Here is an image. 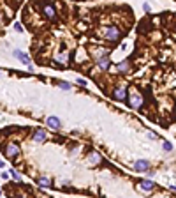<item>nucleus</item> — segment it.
I'll list each match as a JSON object with an SVG mask.
<instances>
[{"instance_id":"nucleus-1","label":"nucleus","mask_w":176,"mask_h":198,"mask_svg":"<svg viewBox=\"0 0 176 198\" xmlns=\"http://www.w3.org/2000/svg\"><path fill=\"white\" fill-rule=\"evenodd\" d=\"M122 37V32L118 27H108L104 30V39L109 41V43H118V39Z\"/></svg>"},{"instance_id":"nucleus-2","label":"nucleus","mask_w":176,"mask_h":198,"mask_svg":"<svg viewBox=\"0 0 176 198\" xmlns=\"http://www.w3.org/2000/svg\"><path fill=\"white\" fill-rule=\"evenodd\" d=\"M127 101H129L130 108H141L143 106V97H141V94H137V92H132L130 96H127Z\"/></svg>"},{"instance_id":"nucleus-3","label":"nucleus","mask_w":176,"mask_h":198,"mask_svg":"<svg viewBox=\"0 0 176 198\" xmlns=\"http://www.w3.org/2000/svg\"><path fill=\"white\" fill-rule=\"evenodd\" d=\"M2 150L5 152V156H9V158H18V154H21L19 147H18V145H14V143L5 145V147H2Z\"/></svg>"},{"instance_id":"nucleus-4","label":"nucleus","mask_w":176,"mask_h":198,"mask_svg":"<svg viewBox=\"0 0 176 198\" xmlns=\"http://www.w3.org/2000/svg\"><path fill=\"white\" fill-rule=\"evenodd\" d=\"M43 13H44V16L48 18V19H56V11H55V7L51 5V4H44L43 5Z\"/></svg>"},{"instance_id":"nucleus-5","label":"nucleus","mask_w":176,"mask_h":198,"mask_svg":"<svg viewBox=\"0 0 176 198\" xmlns=\"http://www.w3.org/2000/svg\"><path fill=\"white\" fill-rule=\"evenodd\" d=\"M113 99H115V101L127 99V90H125V87H118V89L113 90Z\"/></svg>"},{"instance_id":"nucleus-6","label":"nucleus","mask_w":176,"mask_h":198,"mask_svg":"<svg viewBox=\"0 0 176 198\" xmlns=\"http://www.w3.org/2000/svg\"><path fill=\"white\" fill-rule=\"evenodd\" d=\"M46 131L44 129H35L34 131V142H37V143H43V142H46Z\"/></svg>"},{"instance_id":"nucleus-7","label":"nucleus","mask_w":176,"mask_h":198,"mask_svg":"<svg viewBox=\"0 0 176 198\" xmlns=\"http://www.w3.org/2000/svg\"><path fill=\"white\" fill-rule=\"evenodd\" d=\"M148 161H144V159H139V161H136L134 163V170L136 172H146L148 170Z\"/></svg>"},{"instance_id":"nucleus-8","label":"nucleus","mask_w":176,"mask_h":198,"mask_svg":"<svg viewBox=\"0 0 176 198\" xmlns=\"http://www.w3.org/2000/svg\"><path fill=\"white\" fill-rule=\"evenodd\" d=\"M92 55H94V58H95V60H100V58L108 57V50H106V48H97Z\"/></svg>"},{"instance_id":"nucleus-9","label":"nucleus","mask_w":176,"mask_h":198,"mask_svg":"<svg viewBox=\"0 0 176 198\" xmlns=\"http://www.w3.org/2000/svg\"><path fill=\"white\" fill-rule=\"evenodd\" d=\"M48 126L49 128H53V129H60L62 128V124H60V119H56V117H48Z\"/></svg>"},{"instance_id":"nucleus-10","label":"nucleus","mask_w":176,"mask_h":198,"mask_svg":"<svg viewBox=\"0 0 176 198\" xmlns=\"http://www.w3.org/2000/svg\"><path fill=\"white\" fill-rule=\"evenodd\" d=\"M53 60L58 62V64H67V62H69V55L67 53H56V55H53Z\"/></svg>"},{"instance_id":"nucleus-11","label":"nucleus","mask_w":176,"mask_h":198,"mask_svg":"<svg viewBox=\"0 0 176 198\" xmlns=\"http://www.w3.org/2000/svg\"><path fill=\"white\" fill-rule=\"evenodd\" d=\"M141 189H144V191H153L155 189V182H151V181H141Z\"/></svg>"},{"instance_id":"nucleus-12","label":"nucleus","mask_w":176,"mask_h":198,"mask_svg":"<svg viewBox=\"0 0 176 198\" xmlns=\"http://www.w3.org/2000/svg\"><path fill=\"white\" fill-rule=\"evenodd\" d=\"M100 159H102L100 154H97V152H90V154H88V161H90L92 164H99Z\"/></svg>"},{"instance_id":"nucleus-13","label":"nucleus","mask_w":176,"mask_h":198,"mask_svg":"<svg viewBox=\"0 0 176 198\" xmlns=\"http://www.w3.org/2000/svg\"><path fill=\"white\" fill-rule=\"evenodd\" d=\"M14 55H16V58H18V60H21L25 66H28V64H30V58H28L25 53H21V51H18V50H16V51H14Z\"/></svg>"},{"instance_id":"nucleus-14","label":"nucleus","mask_w":176,"mask_h":198,"mask_svg":"<svg viewBox=\"0 0 176 198\" xmlns=\"http://www.w3.org/2000/svg\"><path fill=\"white\" fill-rule=\"evenodd\" d=\"M97 64H99V67H100L102 71H106V69L109 67V60H108V57H104V58H100V60H97Z\"/></svg>"},{"instance_id":"nucleus-15","label":"nucleus","mask_w":176,"mask_h":198,"mask_svg":"<svg viewBox=\"0 0 176 198\" xmlns=\"http://www.w3.org/2000/svg\"><path fill=\"white\" fill-rule=\"evenodd\" d=\"M129 66H130V62H129V60H123L122 64H118V71H120V72H127V71H129Z\"/></svg>"},{"instance_id":"nucleus-16","label":"nucleus","mask_w":176,"mask_h":198,"mask_svg":"<svg viewBox=\"0 0 176 198\" xmlns=\"http://www.w3.org/2000/svg\"><path fill=\"white\" fill-rule=\"evenodd\" d=\"M37 184H39L41 187H49V186H51V182H49L48 179H39V182H37Z\"/></svg>"},{"instance_id":"nucleus-17","label":"nucleus","mask_w":176,"mask_h":198,"mask_svg":"<svg viewBox=\"0 0 176 198\" xmlns=\"http://www.w3.org/2000/svg\"><path fill=\"white\" fill-rule=\"evenodd\" d=\"M164 150L171 152V150H173V143H169V142H164Z\"/></svg>"},{"instance_id":"nucleus-18","label":"nucleus","mask_w":176,"mask_h":198,"mask_svg":"<svg viewBox=\"0 0 176 198\" xmlns=\"http://www.w3.org/2000/svg\"><path fill=\"white\" fill-rule=\"evenodd\" d=\"M143 9H144L146 13H150V11H151V5H150L148 2H144V4H143Z\"/></svg>"},{"instance_id":"nucleus-19","label":"nucleus","mask_w":176,"mask_h":198,"mask_svg":"<svg viewBox=\"0 0 176 198\" xmlns=\"http://www.w3.org/2000/svg\"><path fill=\"white\" fill-rule=\"evenodd\" d=\"M14 30H16V32H23V27H21V23H16V25H14Z\"/></svg>"},{"instance_id":"nucleus-20","label":"nucleus","mask_w":176,"mask_h":198,"mask_svg":"<svg viewBox=\"0 0 176 198\" xmlns=\"http://www.w3.org/2000/svg\"><path fill=\"white\" fill-rule=\"evenodd\" d=\"M78 83H79L81 87H86V85H88V83H86V80H83V78H79V80H78Z\"/></svg>"},{"instance_id":"nucleus-21","label":"nucleus","mask_w":176,"mask_h":198,"mask_svg":"<svg viewBox=\"0 0 176 198\" xmlns=\"http://www.w3.org/2000/svg\"><path fill=\"white\" fill-rule=\"evenodd\" d=\"M60 87H62V89H65V90L70 89V85H69V83H65V81H64V83H60Z\"/></svg>"},{"instance_id":"nucleus-22","label":"nucleus","mask_w":176,"mask_h":198,"mask_svg":"<svg viewBox=\"0 0 176 198\" xmlns=\"http://www.w3.org/2000/svg\"><path fill=\"white\" fill-rule=\"evenodd\" d=\"M11 173L14 175V179H16V181H19V175H18V172H16V170H11Z\"/></svg>"},{"instance_id":"nucleus-23","label":"nucleus","mask_w":176,"mask_h":198,"mask_svg":"<svg viewBox=\"0 0 176 198\" xmlns=\"http://www.w3.org/2000/svg\"><path fill=\"white\" fill-rule=\"evenodd\" d=\"M2 166H4V161H0V168H2Z\"/></svg>"},{"instance_id":"nucleus-24","label":"nucleus","mask_w":176,"mask_h":198,"mask_svg":"<svg viewBox=\"0 0 176 198\" xmlns=\"http://www.w3.org/2000/svg\"><path fill=\"white\" fill-rule=\"evenodd\" d=\"M0 193H2V191H0Z\"/></svg>"}]
</instances>
